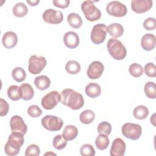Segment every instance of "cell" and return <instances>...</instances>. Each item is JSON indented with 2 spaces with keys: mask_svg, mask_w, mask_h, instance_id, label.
Returning <instances> with one entry per match:
<instances>
[{
  "mask_svg": "<svg viewBox=\"0 0 156 156\" xmlns=\"http://www.w3.org/2000/svg\"><path fill=\"white\" fill-rule=\"evenodd\" d=\"M149 110L144 105H138L136 107L133 112V116L138 119H144L147 118L149 115Z\"/></svg>",
  "mask_w": 156,
  "mask_h": 156,
  "instance_id": "4316f807",
  "label": "cell"
},
{
  "mask_svg": "<svg viewBox=\"0 0 156 156\" xmlns=\"http://www.w3.org/2000/svg\"><path fill=\"white\" fill-rule=\"evenodd\" d=\"M156 44V37L152 34L144 35L141 40V45L145 51H151L155 48Z\"/></svg>",
  "mask_w": 156,
  "mask_h": 156,
  "instance_id": "ac0fdd59",
  "label": "cell"
},
{
  "mask_svg": "<svg viewBox=\"0 0 156 156\" xmlns=\"http://www.w3.org/2000/svg\"><path fill=\"white\" fill-rule=\"evenodd\" d=\"M80 65L76 60H69L65 65V69L70 74H77L80 71Z\"/></svg>",
  "mask_w": 156,
  "mask_h": 156,
  "instance_id": "f546056e",
  "label": "cell"
},
{
  "mask_svg": "<svg viewBox=\"0 0 156 156\" xmlns=\"http://www.w3.org/2000/svg\"><path fill=\"white\" fill-rule=\"evenodd\" d=\"M78 135L77 128L73 125L66 126L63 131L62 135L67 141H71L76 138Z\"/></svg>",
  "mask_w": 156,
  "mask_h": 156,
  "instance_id": "7402d4cb",
  "label": "cell"
},
{
  "mask_svg": "<svg viewBox=\"0 0 156 156\" xmlns=\"http://www.w3.org/2000/svg\"><path fill=\"white\" fill-rule=\"evenodd\" d=\"M61 101V95L57 91H52L43 97L41 104L46 110L54 108Z\"/></svg>",
  "mask_w": 156,
  "mask_h": 156,
  "instance_id": "30bf717a",
  "label": "cell"
},
{
  "mask_svg": "<svg viewBox=\"0 0 156 156\" xmlns=\"http://www.w3.org/2000/svg\"><path fill=\"white\" fill-rule=\"evenodd\" d=\"M104 70V65L101 62L94 61L90 64L87 74L90 79H97L102 76Z\"/></svg>",
  "mask_w": 156,
  "mask_h": 156,
  "instance_id": "4fadbf2b",
  "label": "cell"
},
{
  "mask_svg": "<svg viewBox=\"0 0 156 156\" xmlns=\"http://www.w3.org/2000/svg\"><path fill=\"white\" fill-rule=\"evenodd\" d=\"M129 71L130 75L133 77H138L143 74V68L141 65L136 63H133L130 65L129 68Z\"/></svg>",
  "mask_w": 156,
  "mask_h": 156,
  "instance_id": "836d02e7",
  "label": "cell"
},
{
  "mask_svg": "<svg viewBox=\"0 0 156 156\" xmlns=\"http://www.w3.org/2000/svg\"><path fill=\"white\" fill-rule=\"evenodd\" d=\"M80 153L82 156H94L95 155V151L92 145L85 144L81 146Z\"/></svg>",
  "mask_w": 156,
  "mask_h": 156,
  "instance_id": "d590c367",
  "label": "cell"
},
{
  "mask_svg": "<svg viewBox=\"0 0 156 156\" xmlns=\"http://www.w3.org/2000/svg\"><path fill=\"white\" fill-rule=\"evenodd\" d=\"M41 122L44 128L49 131H58L63 125V120L60 118L50 115L43 117Z\"/></svg>",
  "mask_w": 156,
  "mask_h": 156,
  "instance_id": "8992f818",
  "label": "cell"
},
{
  "mask_svg": "<svg viewBox=\"0 0 156 156\" xmlns=\"http://www.w3.org/2000/svg\"><path fill=\"white\" fill-rule=\"evenodd\" d=\"M9 105L7 101L2 98L0 99V116H5L9 112Z\"/></svg>",
  "mask_w": 156,
  "mask_h": 156,
  "instance_id": "60d3db41",
  "label": "cell"
},
{
  "mask_svg": "<svg viewBox=\"0 0 156 156\" xmlns=\"http://www.w3.org/2000/svg\"><path fill=\"white\" fill-rule=\"evenodd\" d=\"M107 32L111 37L118 38L122 35L124 33V28L119 23H114L107 27Z\"/></svg>",
  "mask_w": 156,
  "mask_h": 156,
  "instance_id": "ffe728a7",
  "label": "cell"
},
{
  "mask_svg": "<svg viewBox=\"0 0 156 156\" xmlns=\"http://www.w3.org/2000/svg\"><path fill=\"white\" fill-rule=\"evenodd\" d=\"M79 119L83 124H91L95 119V113L91 110H85L80 114Z\"/></svg>",
  "mask_w": 156,
  "mask_h": 156,
  "instance_id": "83f0119b",
  "label": "cell"
},
{
  "mask_svg": "<svg viewBox=\"0 0 156 156\" xmlns=\"http://www.w3.org/2000/svg\"><path fill=\"white\" fill-rule=\"evenodd\" d=\"M145 74L150 77H155L156 76V67L155 65L152 63H147L144 68Z\"/></svg>",
  "mask_w": 156,
  "mask_h": 156,
  "instance_id": "74e56055",
  "label": "cell"
},
{
  "mask_svg": "<svg viewBox=\"0 0 156 156\" xmlns=\"http://www.w3.org/2000/svg\"><path fill=\"white\" fill-rule=\"evenodd\" d=\"M111 131L112 126L107 121L101 122L98 126V132L99 134H103L108 136L111 133Z\"/></svg>",
  "mask_w": 156,
  "mask_h": 156,
  "instance_id": "e575fe53",
  "label": "cell"
},
{
  "mask_svg": "<svg viewBox=\"0 0 156 156\" xmlns=\"http://www.w3.org/2000/svg\"><path fill=\"white\" fill-rule=\"evenodd\" d=\"M40 154V147L35 144H32L29 145L26 149L25 155L26 156H38Z\"/></svg>",
  "mask_w": 156,
  "mask_h": 156,
  "instance_id": "8d00e7d4",
  "label": "cell"
},
{
  "mask_svg": "<svg viewBox=\"0 0 156 156\" xmlns=\"http://www.w3.org/2000/svg\"><path fill=\"white\" fill-rule=\"evenodd\" d=\"M20 87L22 95L21 99L24 101L30 100L34 95V91L32 86L29 83H23Z\"/></svg>",
  "mask_w": 156,
  "mask_h": 156,
  "instance_id": "cb8c5ba5",
  "label": "cell"
},
{
  "mask_svg": "<svg viewBox=\"0 0 156 156\" xmlns=\"http://www.w3.org/2000/svg\"><path fill=\"white\" fill-rule=\"evenodd\" d=\"M109 143L110 140L107 135L103 134H99V135L96 137L95 140V144L96 147L101 151L107 149L109 145Z\"/></svg>",
  "mask_w": 156,
  "mask_h": 156,
  "instance_id": "f1b7e54d",
  "label": "cell"
},
{
  "mask_svg": "<svg viewBox=\"0 0 156 156\" xmlns=\"http://www.w3.org/2000/svg\"><path fill=\"white\" fill-rule=\"evenodd\" d=\"M142 133L140 125L135 123L127 122L123 124L122 127V133L127 138L136 140L140 138Z\"/></svg>",
  "mask_w": 156,
  "mask_h": 156,
  "instance_id": "5b68a950",
  "label": "cell"
},
{
  "mask_svg": "<svg viewBox=\"0 0 156 156\" xmlns=\"http://www.w3.org/2000/svg\"><path fill=\"white\" fill-rule=\"evenodd\" d=\"M61 102L73 110H78L84 105L83 96L71 88H66L61 92Z\"/></svg>",
  "mask_w": 156,
  "mask_h": 156,
  "instance_id": "6da1fadb",
  "label": "cell"
},
{
  "mask_svg": "<svg viewBox=\"0 0 156 156\" xmlns=\"http://www.w3.org/2000/svg\"><path fill=\"white\" fill-rule=\"evenodd\" d=\"M126 143L121 138H115L110 150L111 156H123L126 151Z\"/></svg>",
  "mask_w": 156,
  "mask_h": 156,
  "instance_id": "9a60e30c",
  "label": "cell"
},
{
  "mask_svg": "<svg viewBox=\"0 0 156 156\" xmlns=\"http://www.w3.org/2000/svg\"><path fill=\"white\" fill-rule=\"evenodd\" d=\"M34 83L38 89L44 90L49 87L51 85V80L47 76L41 75L35 77Z\"/></svg>",
  "mask_w": 156,
  "mask_h": 156,
  "instance_id": "44dd1931",
  "label": "cell"
},
{
  "mask_svg": "<svg viewBox=\"0 0 156 156\" xmlns=\"http://www.w3.org/2000/svg\"><path fill=\"white\" fill-rule=\"evenodd\" d=\"M13 79L18 82H21L26 79V73L24 69L21 67H16L12 71Z\"/></svg>",
  "mask_w": 156,
  "mask_h": 156,
  "instance_id": "1f68e13d",
  "label": "cell"
},
{
  "mask_svg": "<svg viewBox=\"0 0 156 156\" xmlns=\"http://www.w3.org/2000/svg\"><path fill=\"white\" fill-rule=\"evenodd\" d=\"M67 21L72 27L78 29L82 25V19L79 15L76 13H71L67 16Z\"/></svg>",
  "mask_w": 156,
  "mask_h": 156,
  "instance_id": "603a6c76",
  "label": "cell"
},
{
  "mask_svg": "<svg viewBox=\"0 0 156 156\" xmlns=\"http://www.w3.org/2000/svg\"><path fill=\"white\" fill-rule=\"evenodd\" d=\"M81 9L86 19L89 21H97L101 17L100 10L94 5V2L92 1H83L81 5Z\"/></svg>",
  "mask_w": 156,
  "mask_h": 156,
  "instance_id": "277c9868",
  "label": "cell"
},
{
  "mask_svg": "<svg viewBox=\"0 0 156 156\" xmlns=\"http://www.w3.org/2000/svg\"><path fill=\"white\" fill-rule=\"evenodd\" d=\"M144 90L146 96L150 99L156 98V85L153 82H147L144 87Z\"/></svg>",
  "mask_w": 156,
  "mask_h": 156,
  "instance_id": "4dcf8cb0",
  "label": "cell"
},
{
  "mask_svg": "<svg viewBox=\"0 0 156 156\" xmlns=\"http://www.w3.org/2000/svg\"><path fill=\"white\" fill-rule=\"evenodd\" d=\"M12 12L13 15L16 17H23L28 12V8L23 2H18L13 7Z\"/></svg>",
  "mask_w": 156,
  "mask_h": 156,
  "instance_id": "484cf974",
  "label": "cell"
},
{
  "mask_svg": "<svg viewBox=\"0 0 156 156\" xmlns=\"http://www.w3.org/2000/svg\"><path fill=\"white\" fill-rule=\"evenodd\" d=\"M27 2L31 6H35L37 5L38 4V3L40 2L39 0H37V1H27Z\"/></svg>",
  "mask_w": 156,
  "mask_h": 156,
  "instance_id": "7bdbcfd3",
  "label": "cell"
},
{
  "mask_svg": "<svg viewBox=\"0 0 156 156\" xmlns=\"http://www.w3.org/2000/svg\"><path fill=\"white\" fill-rule=\"evenodd\" d=\"M53 146L57 150H61L65 148L67 144V140L62 135H57L53 139Z\"/></svg>",
  "mask_w": 156,
  "mask_h": 156,
  "instance_id": "d6a6232c",
  "label": "cell"
},
{
  "mask_svg": "<svg viewBox=\"0 0 156 156\" xmlns=\"http://www.w3.org/2000/svg\"><path fill=\"white\" fill-rule=\"evenodd\" d=\"M10 127L12 132H18L23 135L26 134L27 130V125L23 119L18 115H14L10 118Z\"/></svg>",
  "mask_w": 156,
  "mask_h": 156,
  "instance_id": "7c38bea8",
  "label": "cell"
},
{
  "mask_svg": "<svg viewBox=\"0 0 156 156\" xmlns=\"http://www.w3.org/2000/svg\"><path fill=\"white\" fill-rule=\"evenodd\" d=\"M86 94L91 98H95L99 96L101 93V88L100 85L96 83H89L85 87Z\"/></svg>",
  "mask_w": 156,
  "mask_h": 156,
  "instance_id": "d6986e66",
  "label": "cell"
},
{
  "mask_svg": "<svg viewBox=\"0 0 156 156\" xmlns=\"http://www.w3.org/2000/svg\"><path fill=\"white\" fill-rule=\"evenodd\" d=\"M46 64L47 62L45 57L33 55L29 60L28 70L32 74H38L45 68Z\"/></svg>",
  "mask_w": 156,
  "mask_h": 156,
  "instance_id": "52a82bcc",
  "label": "cell"
},
{
  "mask_svg": "<svg viewBox=\"0 0 156 156\" xmlns=\"http://www.w3.org/2000/svg\"><path fill=\"white\" fill-rule=\"evenodd\" d=\"M42 18L43 20L47 23L57 24L63 21V15L61 11L55 10L52 9H49L43 12Z\"/></svg>",
  "mask_w": 156,
  "mask_h": 156,
  "instance_id": "8fae6325",
  "label": "cell"
},
{
  "mask_svg": "<svg viewBox=\"0 0 156 156\" xmlns=\"http://www.w3.org/2000/svg\"><path fill=\"white\" fill-rule=\"evenodd\" d=\"M52 3L57 7L65 9L69 6L70 1L69 0H53Z\"/></svg>",
  "mask_w": 156,
  "mask_h": 156,
  "instance_id": "b9f144b4",
  "label": "cell"
},
{
  "mask_svg": "<svg viewBox=\"0 0 156 156\" xmlns=\"http://www.w3.org/2000/svg\"><path fill=\"white\" fill-rule=\"evenodd\" d=\"M143 27L147 30H154L156 28V21L154 18H148L143 22Z\"/></svg>",
  "mask_w": 156,
  "mask_h": 156,
  "instance_id": "ab89813d",
  "label": "cell"
},
{
  "mask_svg": "<svg viewBox=\"0 0 156 156\" xmlns=\"http://www.w3.org/2000/svg\"><path fill=\"white\" fill-rule=\"evenodd\" d=\"M24 142V135L18 132H12L9 136L7 142L5 144V153L10 156L18 155Z\"/></svg>",
  "mask_w": 156,
  "mask_h": 156,
  "instance_id": "7a4b0ae2",
  "label": "cell"
},
{
  "mask_svg": "<svg viewBox=\"0 0 156 156\" xmlns=\"http://www.w3.org/2000/svg\"><path fill=\"white\" fill-rule=\"evenodd\" d=\"M152 0H133L131 2L132 10L137 13H144L151 9Z\"/></svg>",
  "mask_w": 156,
  "mask_h": 156,
  "instance_id": "5bb4252c",
  "label": "cell"
},
{
  "mask_svg": "<svg viewBox=\"0 0 156 156\" xmlns=\"http://www.w3.org/2000/svg\"><path fill=\"white\" fill-rule=\"evenodd\" d=\"M106 11L110 15L115 17H122L127 14V9L126 6L121 2L112 1L107 5Z\"/></svg>",
  "mask_w": 156,
  "mask_h": 156,
  "instance_id": "9c48e42d",
  "label": "cell"
},
{
  "mask_svg": "<svg viewBox=\"0 0 156 156\" xmlns=\"http://www.w3.org/2000/svg\"><path fill=\"white\" fill-rule=\"evenodd\" d=\"M27 113L33 118H38L42 114V110L37 105H32L27 108Z\"/></svg>",
  "mask_w": 156,
  "mask_h": 156,
  "instance_id": "f35d334b",
  "label": "cell"
},
{
  "mask_svg": "<svg viewBox=\"0 0 156 156\" xmlns=\"http://www.w3.org/2000/svg\"><path fill=\"white\" fill-rule=\"evenodd\" d=\"M18 37L16 34L12 31L6 32L2 38L3 46L7 49H11L16 45Z\"/></svg>",
  "mask_w": 156,
  "mask_h": 156,
  "instance_id": "e0dca14e",
  "label": "cell"
},
{
  "mask_svg": "<svg viewBox=\"0 0 156 156\" xmlns=\"http://www.w3.org/2000/svg\"><path fill=\"white\" fill-rule=\"evenodd\" d=\"M107 47L110 55L113 58L121 60L126 57V48L119 40L115 38L109 39Z\"/></svg>",
  "mask_w": 156,
  "mask_h": 156,
  "instance_id": "3957f363",
  "label": "cell"
},
{
  "mask_svg": "<svg viewBox=\"0 0 156 156\" xmlns=\"http://www.w3.org/2000/svg\"><path fill=\"white\" fill-rule=\"evenodd\" d=\"M63 41L65 46L69 49L77 48L79 44V35L74 32L68 31L63 36Z\"/></svg>",
  "mask_w": 156,
  "mask_h": 156,
  "instance_id": "2e32d148",
  "label": "cell"
},
{
  "mask_svg": "<svg viewBox=\"0 0 156 156\" xmlns=\"http://www.w3.org/2000/svg\"><path fill=\"white\" fill-rule=\"evenodd\" d=\"M7 95L12 101L19 100L22 97L21 87L16 85L10 86L7 90Z\"/></svg>",
  "mask_w": 156,
  "mask_h": 156,
  "instance_id": "d4e9b609",
  "label": "cell"
},
{
  "mask_svg": "<svg viewBox=\"0 0 156 156\" xmlns=\"http://www.w3.org/2000/svg\"><path fill=\"white\" fill-rule=\"evenodd\" d=\"M107 32V27L102 23L94 25L91 32V40L96 44H99L105 41Z\"/></svg>",
  "mask_w": 156,
  "mask_h": 156,
  "instance_id": "ba28073f",
  "label": "cell"
}]
</instances>
